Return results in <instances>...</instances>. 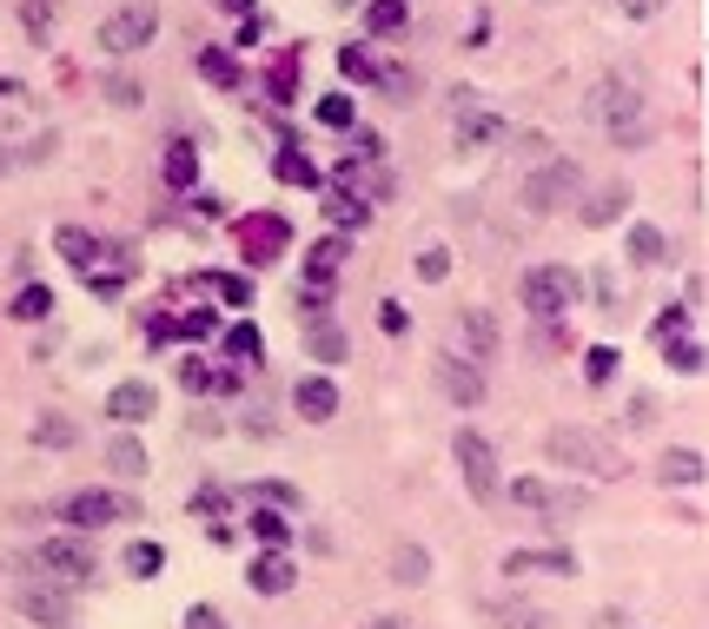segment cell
Masks as SVG:
<instances>
[{
  "instance_id": "1",
  "label": "cell",
  "mask_w": 709,
  "mask_h": 629,
  "mask_svg": "<svg viewBox=\"0 0 709 629\" xmlns=\"http://www.w3.org/2000/svg\"><path fill=\"white\" fill-rule=\"evenodd\" d=\"M584 120L597 133H610L616 146H644L650 139V100L629 73H603V81L584 94Z\"/></svg>"
},
{
  "instance_id": "2",
  "label": "cell",
  "mask_w": 709,
  "mask_h": 629,
  "mask_svg": "<svg viewBox=\"0 0 709 629\" xmlns=\"http://www.w3.org/2000/svg\"><path fill=\"white\" fill-rule=\"evenodd\" d=\"M543 457L558 464V470H571V478H616V470H623V451L603 431H590V424L543 431Z\"/></svg>"
},
{
  "instance_id": "3",
  "label": "cell",
  "mask_w": 709,
  "mask_h": 629,
  "mask_svg": "<svg viewBox=\"0 0 709 629\" xmlns=\"http://www.w3.org/2000/svg\"><path fill=\"white\" fill-rule=\"evenodd\" d=\"M27 577H47V583H66V590H81V583H94V570H100V557H94V543L81 536V530H66V536H47L40 550H27V557H14Z\"/></svg>"
},
{
  "instance_id": "4",
  "label": "cell",
  "mask_w": 709,
  "mask_h": 629,
  "mask_svg": "<svg viewBox=\"0 0 709 629\" xmlns=\"http://www.w3.org/2000/svg\"><path fill=\"white\" fill-rule=\"evenodd\" d=\"M584 193V166L564 160V152H550V160H537L524 180H517V206L550 219V212H571V199Z\"/></svg>"
},
{
  "instance_id": "5",
  "label": "cell",
  "mask_w": 709,
  "mask_h": 629,
  "mask_svg": "<svg viewBox=\"0 0 709 629\" xmlns=\"http://www.w3.org/2000/svg\"><path fill=\"white\" fill-rule=\"evenodd\" d=\"M451 457H457V470H464V491L478 497V504H498V497H504V470H498V451H491V437H485V431L457 424Z\"/></svg>"
},
{
  "instance_id": "6",
  "label": "cell",
  "mask_w": 709,
  "mask_h": 629,
  "mask_svg": "<svg viewBox=\"0 0 709 629\" xmlns=\"http://www.w3.org/2000/svg\"><path fill=\"white\" fill-rule=\"evenodd\" d=\"M152 34H160V8H152V0H120V8L100 21V53L133 60V53L152 47Z\"/></svg>"
},
{
  "instance_id": "7",
  "label": "cell",
  "mask_w": 709,
  "mask_h": 629,
  "mask_svg": "<svg viewBox=\"0 0 709 629\" xmlns=\"http://www.w3.org/2000/svg\"><path fill=\"white\" fill-rule=\"evenodd\" d=\"M517 305L530 311V319H564V311L577 305V272L571 266H530L524 279H517Z\"/></svg>"
},
{
  "instance_id": "8",
  "label": "cell",
  "mask_w": 709,
  "mask_h": 629,
  "mask_svg": "<svg viewBox=\"0 0 709 629\" xmlns=\"http://www.w3.org/2000/svg\"><path fill=\"white\" fill-rule=\"evenodd\" d=\"M73 530H107V523H133L139 517V497L133 491H73L53 504Z\"/></svg>"
},
{
  "instance_id": "9",
  "label": "cell",
  "mask_w": 709,
  "mask_h": 629,
  "mask_svg": "<svg viewBox=\"0 0 709 629\" xmlns=\"http://www.w3.org/2000/svg\"><path fill=\"white\" fill-rule=\"evenodd\" d=\"M14 609H21L27 622H40V629H73V616H81V590L34 577V583H21V590H14Z\"/></svg>"
},
{
  "instance_id": "10",
  "label": "cell",
  "mask_w": 709,
  "mask_h": 629,
  "mask_svg": "<svg viewBox=\"0 0 709 629\" xmlns=\"http://www.w3.org/2000/svg\"><path fill=\"white\" fill-rule=\"evenodd\" d=\"M504 497H511L517 510H537V517H571V510H584V504H590L584 491L550 484V478H511V484H504Z\"/></svg>"
},
{
  "instance_id": "11",
  "label": "cell",
  "mask_w": 709,
  "mask_h": 629,
  "mask_svg": "<svg viewBox=\"0 0 709 629\" xmlns=\"http://www.w3.org/2000/svg\"><path fill=\"white\" fill-rule=\"evenodd\" d=\"M126 279H133V259H126V246H113V239H100V246H94V259L81 266V285H87L94 298H120V292H126Z\"/></svg>"
},
{
  "instance_id": "12",
  "label": "cell",
  "mask_w": 709,
  "mask_h": 629,
  "mask_svg": "<svg viewBox=\"0 0 709 629\" xmlns=\"http://www.w3.org/2000/svg\"><path fill=\"white\" fill-rule=\"evenodd\" d=\"M431 371H438V391H444V398H451L457 411H478V405H485V371L470 365V358L444 351V358H438Z\"/></svg>"
},
{
  "instance_id": "13",
  "label": "cell",
  "mask_w": 709,
  "mask_h": 629,
  "mask_svg": "<svg viewBox=\"0 0 709 629\" xmlns=\"http://www.w3.org/2000/svg\"><path fill=\"white\" fill-rule=\"evenodd\" d=\"M498 345H504V332H498V319H491L485 305L457 311V358H470V365H491V358H498Z\"/></svg>"
},
{
  "instance_id": "14",
  "label": "cell",
  "mask_w": 709,
  "mask_h": 629,
  "mask_svg": "<svg viewBox=\"0 0 709 629\" xmlns=\"http://www.w3.org/2000/svg\"><path fill=\"white\" fill-rule=\"evenodd\" d=\"M292 411H298L305 424H332V418H339V384H332L326 371H305V378L292 384Z\"/></svg>"
},
{
  "instance_id": "15",
  "label": "cell",
  "mask_w": 709,
  "mask_h": 629,
  "mask_svg": "<svg viewBox=\"0 0 709 629\" xmlns=\"http://www.w3.org/2000/svg\"><path fill=\"white\" fill-rule=\"evenodd\" d=\"M457 152H485V146H498V139H511V126L491 113V107H457Z\"/></svg>"
},
{
  "instance_id": "16",
  "label": "cell",
  "mask_w": 709,
  "mask_h": 629,
  "mask_svg": "<svg viewBox=\"0 0 709 629\" xmlns=\"http://www.w3.org/2000/svg\"><path fill=\"white\" fill-rule=\"evenodd\" d=\"M152 405H160V391H152L146 378H126V384L107 391V418H113V424H146Z\"/></svg>"
},
{
  "instance_id": "17",
  "label": "cell",
  "mask_w": 709,
  "mask_h": 629,
  "mask_svg": "<svg viewBox=\"0 0 709 629\" xmlns=\"http://www.w3.org/2000/svg\"><path fill=\"white\" fill-rule=\"evenodd\" d=\"M339 193L378 206V199H391V173H384L378 160H339Z\"/></svg>"
},
{
  "instance_id": "18",
  "label": "cell",
  "mask_w": 709,
  "mask_h": 629,
  "mask_svg": "<svg viewBox=\"0 0 709 629\" xmlns=\"http://www.w3.org/2000/svg\"><path fill=\"white\" fill-rule=\"evenodd\" d=\"M504 577H577V557L571 550H511Z\"/></svg>"
},
{
  "instance_id": "19",
  "label": "cell",
  "mask_w": 709,
  "mask_h": 629,
  "mask_svg": "<svg viewBox=\"0 0 709 629\" xmlns=\"http://www.w3.org/2000/svg\"><path fill=\"white\" fill-rule=\"evenodd\" d=\"M246 583H253L259 596H285V590L298 583V564L285 557V550H259V557H253V570H246Z\"/></svg>"
},
{
  "instance_id": "20",
  "label": "cell",
  "mask_w": 709,
  "mask_h": 629,
  "mask_svg": "<svg viewBox=\"0 0 709 629\" xmlns=\"http://www.w3.org/2000/svg\"><path fill=\"white\" fill-rule=\"evenodd\" d=\"M345 259H352L345 232H332V239H319V246H305V285H326L332 292V279L345 272Z\"/></svg>"
},
{
  "instance_id": "21",
  "label": "cell",
  "mask_w": 709,
  "mask_h": 629,
  "mask_svg": "<svg viewBox=\"0 0 709 629\" xmlns=\"http://www.w3.org/2000/svg\"><path fill=\"white\" fill-rule=\"evenodd\" d=\"M285 239H292V225H285L279 212H259L253 232H246V266H272V259L285 252Z\"/></svg>"
},
{
  "instance_id": "22",
  "label": "cell",
  "mask_w": 709,
  "mask_h": 629,
  "mask_svg": "<svg viewBox=\"0 0 709 629\" xmlns=\"http://www.w3.org/2000/svg\"><path fill=\"white\" fill-rule=\"evenodd\" d=\"M623 212H629V186H623V180H603V186L577 206V219H584V225H616Z\"/></svg>"
},
{
  "instance_id": "23",
  "label": "cell",
  "mask_w": 709,
  "mask_h": 629,
  "mask_svg": "<svg viewBox=\"0 0 709 629\" xmlns=\"http://www.w3.org/2000/svg\"><path fill=\"white\" fill-rule=\"evenodd\" d=\"M193 66H199V81H206V87H219V94H232V87L246 81V66L232 60L225 47H199V53H193Z\"/></svg>"
},
{
  "instance_id": "24",
  "label": "cell",
  "mask_w": 709,
  "mask_h": 629,
  "mask_svg": "<svg viewBox=\"0 0 709 629\" xmlns=\"http://www.w3.org/2000/svg\"><path fill=\"white\" fill-rule=\"evenodd\" d=\"M160 180H167L173 193H193V186H199V146H193V139H173V146H167Z\"/></svg>"
},
{
  "instance_id": "25",
  "label": "cell",
  "mask_w": 709,
  "mask_h": 629,
  "mask_svg": "<svg viewBox=\"0 0 709 629\" xmlns=\"http://www.w3.org/2000/svg\"><path fill=\"white\" fill-rule=\"evenodd\" d=\"M657 478H663L670 491H676V484H683V491L702 484V451H663V457H657Z\"/></svg>"
},
{
  "instance_id": "26",
  "label": "cell",
  "mask_w": 709,
  "mask_h": 629,
  "mask_svg": "<svg viewBox=\"0 0 709 629\" xmlns=\"http://www.w3.org/2000/svg\"><path fill=\"white\" fill-rule=\"evenodd\" d=\"M365 27L384 40V34H405L412 27V0H365Z\"/></svg>"
},
{
  "instance_id": "27",
  "label": "cell",
  "mask_w": 709,
  "mask_h": 629,
  "mask_svg": "<svg viewBox=\"0 0 709 629\" xmlns=\"http://www.w3.org/2000/svg\"><path fill=\"white\" fill-rule=\"evenodd\" d=\"M107 470H113V478H146V444H139L133 431H120V437L107 444Z\"/></svg>"
},
{
  "instance_id": "28",
  "label": "cell",
  "mask_w": 709,
  "mask_h": 629,
  "mask_svg": "<svg viewBox=\"0 0 709 629\" xmlns=\"http://www.w3.org/2000/svg\"><path fill=\"white\" fill-rule=\"evenodd\" d=\"M326 219H332V225H339V232H365V225H371V206H365V199H352V193H339V186H332V193H326Z\"/></svg>"
},
{
  "instance_id": "29",
  "label": "cell",
  "mask_w": 709,
  "mask_h": 629,
  "mask_svg": "<svg viewBox=\"0 0 709 629\" xmlns=\"http://www.w3.org/2000/svg\"><path fill=\"white\" fill-rule=\"evenodd\" d=\"M253 543H259V550H285V543H292V523H285V510H272V504H253Z\"/></svg>"
},
{
  "instance_id": "30",
  "label": "cell",
  "mask_w": 709,
  "mask_h": 629,
  "mask_svg": "<svg viewBox=\"0 0 709 629\" xmlns=\"http://www.w3.org/2000/svg\"><path fill=\"white\" fill-rule=\"evenodd\" d=\"M663 259H670V239L657 225L637 219V225H629V266H663Z\"/></svg>"
},
{
  "instance_id": "31",
  "label": "cell",
  "mask_w": 709,
  "mask_h": 629,
  "mask_svg": "<svg viewBox=\"0 0 709 629\" xmlns=\"http://www.w3.org/2000/svg\"><path fill=\"white\" fill-rule=\"evenodd\" d=\"M431 577V550L425 543H399L391 550V583H425Z\"/></svg>"
},
{
  "instance_id": "32",
  "label": "cell",
  "mask_w": 709,
  "mask_h": 629,
  "mask_svg": "<svg viewBox=\"0 0 709 629\" xmlns=\"http://www.w3.org/2000/svg\"><path fill=\"white\" fill-rule=\"evenodd\" d=\"M272 173H279V186H319V166H311V160H305V152H298L292 139L279 146V160H272Z\"/></svg>"
},
{
  "instance_id": "33",
  "label": "cell",
  "mask_w": 709,
  "mask_h": 629,
  "mask_svg": "<svg viewBox=\"0 0 709 629\" xmlns=\"http://www.w3.org/2000/svg\"><path fill=\"white\" fill-rule=\"evenodd\" d=\"M8 319H21V325L53 319V292H47V285H21V292H14V305H8Z\"/></svg>"
},
{
  "instance_id": "34",
  "label": "cell",
  "mask_w": 709,
  "mask_h": 629,
  "mask_svg": "<svg viewBox=\"0 0 709 629\" xmlns=\"http://www.w3.org/2000/svg\"><path fill=\"white\" fill-rule=\"evenodd\" d=\"M663 365L683 371V378H702V345L689 332H676V338H663Z\"/></svg>"
},
{
  "instance_id": "35",
  "label": "cell",
  "mask_w": 709,
  "mask_h": 629,
  "mask_svg": "<svg viewBox=\"0 0 709 629\" xmlns=\"http://www.w3.org/2000/svg\"><path fill=\"white\" fill-rule=\"evenodd\" d=\"M160 570H167V550L152 543V536L126 543V577H139V583H146V577H160Z\"/></svg>"
},
{
  "instance_id": "36",
  "label": "cell",
  "mask_w": 709,
  "mask_h": 629,
  "mask_svg": "<svg viewBox=\"0 0 709 629\" xmlns=\"http://www.w3.org/2000/svg\"><path fill=\"white\" fill-rule=\"evenodd\" d=\"M21 27H27V40H53V27H60V8L53 0H21Z\"/></svg>"
},
{
  "instance_id": "37",
  "label": "cell",
  "mask_w": 709,
  "mask_h": 629,
  "mask_svg": "<svg viewBox=\"0 0 709 629\" xmlns=\"http://www.w3.org/2000/svg\"><path fill=\"white\" fill-rule=\"evenodd\" d=\"M305 351L319 358V365H345V332L339 325H311L305 332Z\"/></svg>"
},
{
  "instance_id": "38",
  "label": "cell",
  "mask_w": 709,
  "mask_h": 629,
  "mask_svg": "<svg viewBox=\"0 0 709 629\" xmlns=\"http://www.w3.org/2000/svg\"><path fill=\"white\" fill-rule=\"evenodd\" d=\"M34 444H47V451H73V444H81V431H73V418L47 411V418L34 424Z\"/></svg>"
},
{
  "instance_id": "39",
  "label": "cell",
  "mask_w": 709,
  "mask_h": 629,
  "mask_svg": "<svg viewBox=\"0 0 709 629\" xmlns=\"http://www.w3.org/2000/svg\"><path fill=\"white\" fill-rule=\"evenodd\" d=\"M498 629H558V616L537 609V603H504L498 609Z\"/></svg>"
},
{
  "instance_id": "40",
  "label": "cell",
  "mask_w": 709,
  "mask_h": 629,
  "mask_svg": "<svg viewBox=\"0 0 709 629\" xmlns=\"http://www.w3.org/2000/svg\"><path fill=\"white\" fill-rule=\"evenodd\" d=\"M311 113H319V126H332V133H352V126H358V107H352V94H326V100L311 107Z\"/></svg>"
},
{
  "instance_id": "41",
  "label": "cell",
  "mask_w": 709,
  "mask_h": 629,
  "mask_svg": "<svg viewBox=\"0 0 709 629\" xmlns=\"http://www.w3.org/2000/svg\"><path fill=\"white\" fill-rule=\"evenodd\" d=\"M53 246H60V259H73V266H87L100 239H94L87 225H60V232H53Z\"/></svg>"
},
{
  "instance_id": "42",
  "label": "cell",
  "mask_w": 709,
  "mask_h": 629,
  "mask_svg": "<svg viewBox=\"0 0 709 629\" xmlns=\"http://www.w3.org/2000/svg\"><path fill=\"white\" fill-rule=\"evenodd\" d=\"M339 73H345V81H378V53L371 47H339Z\"/></svg>"
},
{
  "instance_id": "43",
  "label": "cell",
  "mask_w": 709,
  "mask_h": 629,
  "mask_svg": "<svg viewBox=\"0 0 709 629\" xmlns=\"http://www.w3.org/2000/svg\"><path fill=\"white\" fill-rule=\"evenodd\" d=\"M225 351L259 365V358H266V338H259V325H225Z\"/></svg>"
},
{
  "instance_id": "44",
  "label": "cell",
  "mask_w": 709,
  "mask_h": 629,
  "mask_svg": "<svg viewBox=\"0 0 709 629\" xmlns=\"http://www.w3.org/2000/svg\"><path fill=\"white\" fill-rule=\"evenodd\" d=\"M100 94H107V100H113V107H126V113H133V107H139V100H146V87H139V81H133V73H107V81H100Z\"/></svg>"
},
{
  "instance_id": "45",
  "label": "cell",
  "mask_w": 709,
  "mask_h": 629,
  "mask_svg": "<svg viewBox=\"0 0 709 629\" xmlns=\"http://www.w3.org/2000/svg\"><path fill=\"white\" fill-rule=\"evenodd\" d=\"M212 378H219V371H212L206 358H186V365H180V391H186V398H206Z\"/></svg>"
},
{
  "instance_id": "46",
  "label": "cell",
  "mask_w": 709,
  "mask_h": 629,
  "mask_svg": "<svg viewBox=\"0 0 709 629\" xmlns=\"http://www.w3.org/2000/svg\"><path fill=\"white\" fill-rule=\"evenodd\" d=\"M206 285H212V292H219L232 311H246V305H253V279H240V272H225V279H206Z\"/></svg>"
},
{
  "instance_id": "47",
  "label": "cell",
  "mask_w": 709,
  "mask_h": 629,
  "mask_svg": "<svg viewBox=\"0 0 709 629\" xmlns=\"http://www.w3.org/2000/svg\"><path fill=\"white\" fill-rule=\"evenodd\" d=\"M186 510H193V517H212V523H219V517H225V484H199V491L186 497Z\"/></svg>"
},
{
  "instance_id": "48",
  "label": "cell",
  "mask_w": 709,
  "mask_h": 629,
  "mask_svg": "<svg viewBox=\"0 0 709 629\" xmlns=\"http://www.w3.org/2000/svg\"><path fill=\"white\" fill-rule=\"evenodd\" d=\"M418 279H425V285H444V279H451V252H444V246H425V252H418Z\"/></svg>"
},
{
  "instance_id": "49",
  "label": "cell",
  "mask_w": 709,
  "mask_h": 629,
  "mask_svg": "<svg viewBox=\"0 0 709 629\" xmlns=\"http://www.w3.org/2000/svg\"><path fill=\"white\" fill-rule=\"evenodd\" d=\"M584 378H590V384H610V378H616V351H610V345H590V351H584Z\"/></svg>"
},
{
  "instance_id": "50",
  "label": "cell",
  "mask_w": 709,
  "mask_h": 629,
  "mask_svg": "<svg viewBox=\"0 0 709 629\" xmlns=\"http://www.w3.org/2000/svg\"><path fill=\"white\" fill-rule=\"evenodd\" d=\"M650 332H657V345H663V338H676V332H689V311H683V305H663Z\"/></svg>"
},
{
  "instance_id": "51",
  "label": "cell",
  "mask_w": 709,
  "mask_h": 629,
  "mask_svg": "<svg viewBox=\"0 0 709 629\" xmlns=\"http://www.w3.org/2000/svg\"><path fill=\"white\" fill-rule=\"evenodd\" d=\"M610 8H616L623 21H657V14L670 8V0H610Z\"/></svg>"
},
{
  "instance_id": "52",
  "label": "cell",
  "mask_w": 709,
  "mask_h": 629,
  "mask_svg": "<svg viewBox=\"0 0 709 629\" xmlns=\"http://www.w3.org/2000/svg\"><path fill=\"white\" fill-rule=\"evenodd\" d=\"M53 152H60V133H40L34 146H21V166H47Z\"/></svg>"
},
{
  "instance_id": "53",
  "label": "cell",
  "mask_w": 709,
  "mask_h": 629,
  "mask_svg": "<svg viewBox=\"0 0 709 629\" xmlns=\"http://www.w3.org/2000/svg\"><path fill=\"white\" fill-rule=\"evenodd\" d=\"M378 325H384L391 338H405V332H412V319H405V305H399V298H384V305H378Z\"/></svg>"
},
{
  "instance_id": "54",
  "label": "cell",
  "mask_w": 709,
  "mask_h": 629,
  "mask_svg": "<svg viewBox=\"0 0 709 629\" xmlns=\"http://www.w3.org/2000/svg\"><path fill=\"white\" fill-rule=\"evenodd\" d=\"M352 160H384V139L365 133V126H352Z\"/></svg>"
},
{
  "instance_id": "55",
  "label": "cell",
  "mask_w": 709,
  "mask_h": 629,
  "mask_svg": "<svg viewBox=\"0 0 709 629\" xmlns=\"http://www.w3.org/2000/svg\"><path fill=\"white\" fill-rule=\"evenodd\" d=\"M259 504H272V510H292V504H298V491H292V484H259Z\"/></svg>"
},
{
  "instance_id": "56",
  "label": "cell",
  "mask_w": 709,
  "mask_h": 629,
  "mask_svg": "<svg viewBox=\"0 0 709 629\" xmlns=\"http://www.w3.org/2000/svg\"><path fill=\"white\" fill-rule=\"evenodd\" d=\"M186 629H225V616H219L212 603H193V609H186Z\"/></svg>"
},
{
  "instance_id": "57",
  "label": "cell",
  "mask_w": 709,
  "mask_h": 629,
  "mask_svg": "<svg viewBox=\"0 0 709 629\" xmlns=\"http://www.w3.org/2000/svg\"><path fill=\"white\" fill-rule=\"evenodd\" d=\"M259 40H266V21H259V14H246V21H240V47H259Z\"/></svg>"
},
{
  "instance_id": "58",
  "label": "cell",
  "mask_w": 709,
  "mask_h": 629,
  "mask_svg": "<svg viewBox=\"0 0 709 629\" xmlns=\"http://www.w3.org/2000/svg\"><path fill=\"white\" fill-rule=\"evenodd\" d=\"M14 166H21V152H14V146H0V180H8Z\"/></svg>"
},
{
  "instance_id": "59",
  "label": "cell",
  "mask_w": 709,
  "mask_h": 629,
  "mask_svg": "<svg viewBox=\"0 0 709 629\" xmlns=\"http://www.w3.org/2000/svg\"><path fill=\"white\" fill-rule=\"evenodd\" d=\"M219 8H225V14H240V21H246V14H253V0H219Z\"/></svg>"
},
{
  "instance_id": "60",
  "label": "cell",
  "mask_w": 709,
  "mask_h": 629,
  "mask_svg": "<svg viewBox=\"0 0 709 629\" xmlns=\"http://www.w3.org/2000/svg\"><path fill=\"white\" fill-rule=\"evenodd\" d=\"M365 629H405V622H399V616H371Z\"/></svg>"
},
{
  "instance_id": "61",
  "label": "cell",
  "mask_w": 709,
  "mask_h": 629,
  "mask_svg": "<svg viewBox=\"0 0 709 629\" xmlns=\"http://www.w3.org/2000/svg\"><path fill=\"white\" fill-rule=\"evenodd\" d=\"M339 8H358V0H339Z\"/></svg>"
},
{
  "instance_id": "62",
  "label": "cell",
  "mask_w": 709,
  "mask_h": 629,
  "mask_svg": "<svg viewBox=\"0 0 709 629\" xmlns=\"http://www.w3.org/2000/svg\"><path fill=\"white\" fill-rule=\"evenodd\" d=\"M0 94H8V87H0Z\"/></svg>"
}]
</instances>
